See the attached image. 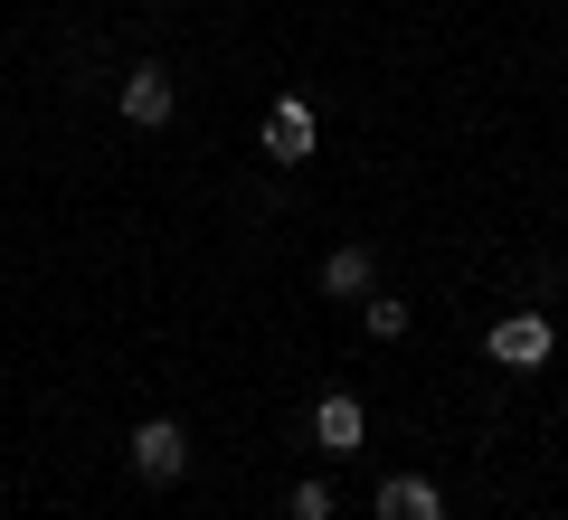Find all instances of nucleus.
I'll return each mask as SVG.
<instances>
[{
	"label": "nucleus",
	"instance_id": "nucleus-9",
	"mask_svg": "<svg viewBox=\"0 0 568 520\" xmlns=\"http://www.w3.org/2000/svg\"><path fill=\"white\" fill-rule=\"evenodd\" d=\"M284 511H294V520H342V501H332V482H294Z\"/></svg>",
	"mask_w": 568,
	"mask_h": 520
},
{
	"label": "nucleus",
	"instance_id": "nucleus-1",
	"mask_svg": "<svg viewBox=\"0 0 568 520\" xmlns=\"http://www.w3.org/2000/svg\"><path fill=\"white\" fill-rule=\"evenodd\" d=\"M133 473L142 482H181L190 473V426L181 417H142L133 426Z\"/></svg>",
	"mask_w": 568,
	"mask_h": 520
},
{
	"label": "nucleus",
	"instance_id": "nucleus-6",
	"mask_svg": "<svg viewBox=\"0 0 568 520\" xmlns=\"http://www.w3.org/2000/svg\"><path fill=\"white\" fill-rule=\"evenodd\" d=\"M369 520H446V492H436L426 473H388V482H379V511H369Z\"/></svg>",
	"mask_w": 568,
	"mask_h": 520
},
{
	"label": "nucleus",
	"instance_id": "nucleus-3",
	"mask_svg": "<svg viewBox=\"0 0 568 520\" xmlns=\"http://www.w3.org/2000/svg\"><path fill=\"white\" fill-rule=\"evenodd\" d=\"M171 114H181V85H171V67H133V77H123V123H133V133H162Z\"/></svg>",
	"mask_w": 568,
	"mask_h": 520
},
{
	"label": "nucleus",
	"instance_id": "nucleus-5",
	"mask_svg": "<svg viewBox=\"0 0 568 520\" xmlns=\"http://www.w3.org/2000/svg\"><path fill=\"white\" fill-rule=\"evenodd\" d=\"M361 436H369V407L351 398V388H332V398L313 407V445H323V455H351Z\"/></svg>",
	"mask_w": 568,
	"mask_h": 520
},
{
	"label": "nucleus",
	"instance_id": "nucleus-7",
	"mask_svg": "<svg viewBox=\"0 0 568 520\" xmlns=\"http://www.w3.org/2000/svg\"><path fill=\"white\" fill-rule=\"evenodd\" d=\"M369 284H379V256L369 246H332L323 256V294H369Z\"/></svg>",
	"mask_w": 568,
	"mask_h": 520
},
{
	"label": "nucleus",
	"instance_id": "nucleus-8",
	"mask_svg": "<svg viewBox=\"0 0 568 520\" xmlns=\"http://www.w3.org/2000/svg\"><path fill=\"white\" fill-rule=\"evenodd\" d=\"M361 322H369V340H398V332H407V303L369 284V294H361Z\"/></svg>",
	"mask_w": 568,
	"mask_h": 520
},
{
	"label": "nucleus",
	"instance_id": "nucleus-2",
	"mask_svg": "<svg viewBox=\"0 0 568 520\" xmlns=\"http://www.w3.org/2000/svg\"><path fill=\"white\" fill-rule=\"evenodd\" d=\"M484 350H493L503 369H540L549 350H559V332H549V313H503V322L484 332Z\"/></svg>",
	"mask_w": 568,
	"mask_h": 520
},
{
	"label": "nucleus",
	"instance_id": "nucleus-4",
	"mask_svg": "<svg viewBox=\"0 0 568 520\" xmlns=\"http://www.w3.org/2000/svg\"><path fill=\"white\" fill-rule=\"evenodd\" d=\"M313 142H323V123H313V104L304 95H275L265 104V152L294 171V161H313Z\"/></svg>",
	"mask_w": 568,
	"mask_h": 520
}]
</instances>
